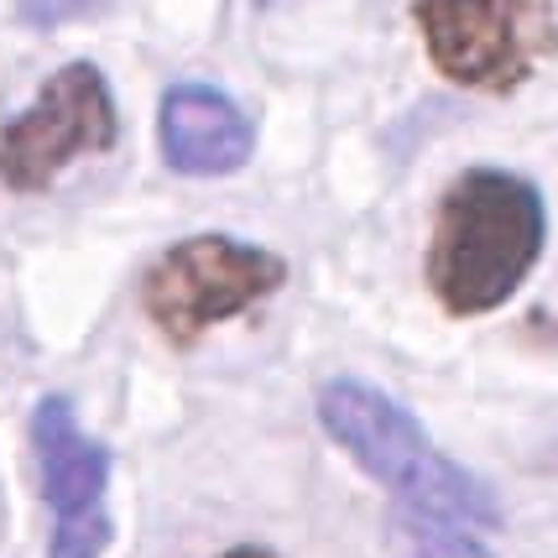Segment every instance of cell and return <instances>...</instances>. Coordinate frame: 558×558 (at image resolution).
<instances>
[{"mask_svg": "<svg viewBox=\"0 0 558 558\" xmlns=\"http://www.w3.org/2000/svg\"><path fill=\"white\" fill-rule=\"evenodd\" d=\"M543 235H548L543 194L527 178L501 168L460 172L449 194L438 198L428 288L449 314H490L537 267Z\"/></svg>", "mask_w": 558, "mask_h": 558, "instance_id": "cell-1", "label": "cell"}, {"mask_svg": "<svg viewBox=\"0 0 558 558\" xmlns=\"http://www.w3.org/2000/svg\"><path fill=\"white\" fill-rule=\"evenodd\" d=\"M318 423L340 444L365 475H376L397 490L408 507L449 517V522H501V507L486 481H475L464 464H454L434 438L423 434L413 413H402L387 391L365 387L355 376H340L318 391Z\"/></svg>", "mask_w": 558, "mask_h": 558, "instance_id": "cell-2", "label": "cell"}, {"mask_svg": "<svg viewBox=\"0 0 558 558\" xmlns=\"http://www.w3.org/2000/svg\"><path fill=\"white\" fill-rule=\"evenodd\" d=\"M423 48L444 78L511 95L558 48L554 0H413Z\"/></svg>", "mask_w": 558, "mask_h": 558, "instance_id": "cell-3", "label": "cell"}, {"mask_svg": "<svg viewBox=\"0 0 558 558\" xmlns=\"http://www.w3.org/2000/svg\"><path fill=\"white\" fill-rule=\"evenodd\" d=\"M282 282L288 262L262 245H245L235 235H189L146 267L142 308L168 340L189 344L204 329L271 298Z\"/></svg>", "mask_w": 558, "mask_h": 558, "instance_id": "cell-4", "label": "cell"}, {"mask_svg": "<svg viewBox=\"0 0 558 558\" xmlns=\"http://www.w3.org/2000/svg\"><path fill=\"white\" fill-rule=\"evenodd\" d=\"M116 136L121 116L105 73L95 63H69L43 84V95L22 116L0 125V183L16 194H43L69 162L110 151Z\"/></svg>", "mask_w": 558, "mask_h": 558, "instance_id": "cell-5", "label": "cell"}, {"mask_svg": "<svg viewBox=\"0 0 558 558\" xmlns=\"http://www.w3.org/2000/svg\"><path fill=\"white\" fill-rule=\"evenodd\" d=\"M157 142L172 172L183 178H225L251 157V121L235 99L215 84H172L162 95Z\"/></svg>", "mask_w": 558, "mask_h": 558, "instance_id": "cell-6", "label": "cell"}, {"mask_svg": "<svg viewBox=\"0 0 558 558\" xmlns=\"http://www.w3.org/2000/svg\"><path fill=\"white\" fill-rule=\"evenodd\" d=\"M32 444H37V470H43V496L58 511V522L99 511L105 481H110V449L78 434L69 402L43 397L32 413Z\"/></svg>", "mask_w": 558, "mask_h": 558, "instance_id": "cell-7", "label": "cell"}, {"mask_svg": "<svg viewBox=\"0 0 558 558\" xmlns=\"http://www.w3.org/2000/svg\"><path fill=\"white\" fill-rule=\"evenodd\" d=\"M387 548L391 558H490L475 537H464L449 527V517H434V511H391L387 522Z\"/></svg>", "mask_w": 558, "mask_h": 558, "instance_id": "cell-8", "label": "cell"}, {"mask_svg": "<svg viewBox=\"0 0 558 558\" xmlns=\"http://www.w3.org/2000/svg\"><path fill=\"white\" fill-rule=\"evenodd\" d=\"M105 548H110V517H105V507L89 511V517L52 522L48 558H99Z\"/></svg>", "mask_w": 558, "mask_h": 558, "instance_id": "cell-9", "label": "cell"}, {"mask_svg": "<svg viewBox=\"0 0 558 558\" xmlns=\"http://www.w3.org/2000/svg\"><path fill=\"white\" fill-rule=\"evenodd\" d=\"M110 0H22V22L26 26H63V22H84L99 16Z\"/></svg>", "mask_w": 558, "mask_h": 558, "instance_id": "cell-10", "label": "cell"}, {"mask_svg": "<svg viewBox=\"0 0 558 558\" xmlns=\"http://www.w3.org/2000/svg\"><path fill=\"white\" fill-rule=\"evenodd\" d=\"M225 558H277V554H267V548H230Z\"/></svg>", "mask_w": 558, "mask_h": 558, "instance_id": "cell-11", "label": "cell"}]
</instances>
